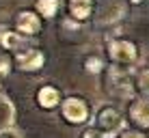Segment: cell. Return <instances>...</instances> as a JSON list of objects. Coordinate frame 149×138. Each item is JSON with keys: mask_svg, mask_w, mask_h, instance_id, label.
I'll list each match as a JSON object with an SVG mask.
<instances>
[{"mask_svg": "<svg viewBox=\"0 0 149 138\" xmlns=\"http://www.w3.org/2000/svg\"><path fill=\"white\" fill-rule=\"evenodd\" d=\"M106 52H108L112 67H117V69H132L138 63V48L130 39L112 37L106 43Z\"/></svg>", "mask_w": 149, "mask_h": 138, "instance_id": "cell-1", "label": "cell"}, {"mask_svg": "<svg viewBox=\"0 0 149 138\" xmlns=\"http://www.w3.org/2000/svg\"><path fill=\"white\" fill-rule=\"evenodd\" d=\"M93 125L104 134V138H115L125 125V117L117 106L104 104L97 108L95 117H93Z\"/></svg>", "mask_w": 149, "mask_h": 138, "instance_id": "cell-2", "label": "cell"}, {"mask_svg": "<svg viewBox=\"0 0 149 138\" xmlns=\"http://www.w3.org/2000/svg\"><path fill=\"white\" fill-rule=\"evenodd\" d=\"M108 69V89L112 95L121 99H132L136 95V78L130 74V69H117V67H106Z\"/></svg>", "mask_w": 149, "mask_h": 138, "instance_id": "cell-3", "label": "cell"}, {"mask_svg": "<svg viewBox=\"0 0 149 138\" xmlns=\"http://www.w3.org/2000/svg\"><path fill=\"white\" fill-rule=\"evenodd\" d=\"M61 114L63 119L71 125H82L91 119V106L86 104V99H82L78 95H69L61 101Z\"/></svg>", "mask_w": 149, "mask_h": 138, "instance_id": "cell-4", "label": "cell"}, {"mask_svg": "<svg viewBox=\"0 0 149 138\" xmlns=\"http://www.w3.org/2000/svg\"><path fill=\"white\" fill-rule=\"evenodd\" d=\"M13 65H17V69L24 71V74H37L45 65V54L33 45V48H26L22 52H15Z\"/></svg>", "mask_w": 149, "mask_h": 138, "instance_id": "cell-5", "label": "cell"}, {"mask_svg": "<svg viewBox=\"0 0 149 138\" xmlns=\"http://www.w3.org/2000/svg\"><path fill=\"white\" fill-rule=\"evenodd\" d=\"M0 48L4 52H22L26 48H33V41H30V37L22 35L13 26L0 24Z\"/></svg>", "mask_w": 149, "mask_h": 138, "instance_id": "cell-6", "label": "cell"}, {"mask_svg": "<svg viewBox=\"0 0 149 138\" xmlns=\"http://www.w3.org/2000/svg\"><path fill=\"white\" fill-rule=\"evenodd\" d=\"M127 119L136 130H149V97H132L127 104Z\"/></svg>", "mask_w": 149, "mask_h": 138, "instance_id": "cell-7", "label": "cell"}, {"mask_svg": "<svg viewBox=\"0 0 149 138\" xmlns=\"http://www.w3.org/2000/svg\"><path fill=\"white\" fill-rule=\"evenodd\" d=\"M13 28L19 30L22 35H26V37H33V35L41 33L43 19H41V15L35 9H22V11H17V15H15Z\"/></svg>", "mask_w": 149, "mask_h": 138, "instance_id": "cell-8", "label": "cell"}, {"mask_svg": "<svg viewBox=\"0 0 149 138\" xmlns=\"http://www.w3.org/2000/svg\"><path fill=\"white\" fill-rule=\"evenodd\" d=\"M97 2L95 0H67V15L71 22L84 24L95 15Z\"/></svg>", "mask_w": 149, "mask_h": 138, "instance_id": "cell-9", "label": "cell"}, {"mask_svg": "<svg viewBox=\"0 0 149 138\" xmlns=\"http://www.w3.org/2000/svg\"><path fill=\"white\" fill-rule=\"evenodd\" d=\"M35 101H37V106L41 110H54L61 106V101H63V95H61L58 86H52V84H43L37 89V93H35Z\"/></svg>", "mask_w": 149, "mask_h": 138, "instance_id": "cell-10", "label": "cell"}, {"mask_svg": "<svg viewBox=\"0 0 149 138\" xmlns=\"http://www.w3.org/2000/svg\"><path fill=\"white\" fill-rule=\"evenodd\" d=\"M125 15V7L121 4V0H104L100 11V19L104 24H115Z\"/></svg>", "mask_w": 149, "mask_h": 138, "instance_id": "cell-11", "label": "cell"}, {"mask_svg": "<svg viewBox=\"0 0 149 138\" xmlns=\"http://www.w3.org/2000/svg\"><path fill=\"white\" fill-rule=\"evenodd\" d=\"M15 125V104L4 93H0V132L13 130Z\"/></svg>", "mask_w": 149, "mask_h": 138, "instance_id": "cell-12", "label": "cell"}, {"mask_svg": "<svg viewBox=\"0 0 149 138\" xmlns=\"http://www.w3.org/2000/svg\"><path fill=\"white\" fill-rule=\"evenodd\" d=\"M61 0H37L35 2V11L41 15V19H52L58 13Z\"/></svg>", "mask_w": 149, "mask_h": 138, "instance_id": "cell-13", "label": "cell"}, {"mask_svg": "<svg viewBox=\"0 0 149 138\" xmlns=\"http://www.w3.org/2000/svg\"><path fill=\"white\" fill-rule=\"evenodd\" d=\"M84 69L89 71V74H102V71L106 69L104 58H102V56H97V54L86 56V58H84Z\"/></svg>", "mask_w": 149, "mask_h": 138, "instance_id": "cell-14", "label": "cell"}, {"mask_svg": "<svg viewBox=\"0 0 149 138\" xmlns=\"http://www.w3.org/2000/svg\"><path fill=\"white\" fill-rule=\"evenodd\" d=\"M136 93H141L143 97H149V69L138 71V76H136Z\"/></svg>", "mask_w": 149, "mask_h": 138, "instance_id": "cell-15", "label": "cell"}, {"mask_svg": "<svg viewBox=\"0 0 149 138\" xmlns=\"http://www.w3.org/2000/svg\"><path fill=\"white\" fill-rule=\"evenodd\" d=\"M13 71V56L7 52H0V80L7 78Z\"/></svg>", "mask_w": 149, "mask_h": 138, "instance_id": "cell-16", "label": "cell"}, {"mask_svg": "<svg viewBox=\"0 0 149 138\" xmlns=\"http://www.w3.org/2000/svg\"><path fill=\"white\" fill-rule=\"evenodd\" d=\"M117 138H147V134L134 127V130H121L119 134H117Z\"/></svg>", "mask_w": 149, "mask_h": 138, "instance_id": "cell-17", "label": "cell"}, {"mask_svg": "<svg viewBox=\"0 0 149 138\" xmlns=\"http://www.w3.org/2000/svg\"><path fill=\"white\" fill-rule=\"evenodd\" d=\"M80 138H104V134H102V132L97 130L95 125H89V127H86V130H82Z\"/></svg>", "mask_w": 149, "mask_h": 138, "instance_id": "cell-18", "label": "cell"}, {"mask_svg": "<svg viewBox=\"0 0 149 138\" xmlns=\"http://www.w3.org/2000/svg\"><path fill=\"white\" fill-rule=\"evenodd\" d=\"M130 2H132V4H141L143 0H130Z\"/></svg>", "mask_w": 149, "mask_h": 138, "instance_id": "cell-19", "label": "cell"}, {"mask_svg": "<svg viewBox=\"0 0 149 138\" xmlns=\"http://www.w3.org/2000/svg\"><path fill=\"white\" fill-rule=\"evenodd\" d=\"M0 93H2V91H0Z\"/></svg>", "mask_w": 149, "mask_h": 138, "instance_id": "cell-20", "label": "cell"}]
</instances>
